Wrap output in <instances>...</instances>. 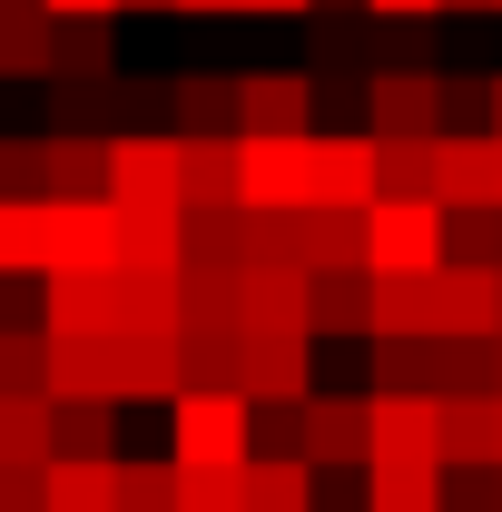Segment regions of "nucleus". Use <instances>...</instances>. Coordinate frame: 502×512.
I'll list each match as a JSON object with an SVG mask.
<instances>
[{
  "label": "nucleus",
  "mask_w": 502,
  "mask_h": 512,
  "mask_svg": "<svg viewBox=\"0 0 502 512\" xmlns=\"http://www.w3.org/2000/svg\"><path fill=\"white\" fill-rule=\"evenodd\" d=\"M178 148V207H237V138H168Z\"/></svg>",
  "instance_id": "aec40b11"
},
{
  "label": "nucleus",
  "mask_w": 502,
  "mask_h": 512,
  "mask_svg": "<svg viewBox=\"0 0 502 512\" xmlns=\"http://www.w3.org/2000/svg\"><path fill=\"white\" fill-rule=\"evenodd\" d=\"M424 345H434V335H365L375 394H424Z\"/></svg>",
  "instance_id": "e433bc0d"
},
{
  "label": "nucleus",
  "mask_w": 502,
  "mask_h": 512,
  "mask_svg": "<svg viewBox=\"0 0 502 512\" xmlns=\"http://www.w3.org/2000/svg\"><path fill=\"white\" fill-rule=\"evenodd\" d=\"M0 463L10 473L50 463V394H0Z\"/></svg>",
  "instance_id": "c756f323"
},
{
  "label": "nucleus",
  "mask_w": 502,
  "mask_h": 512,
  "mask_svg": "<svg viewBox=\"0 0 502 512\" xmlns=\"http://www.w3.org/2000/svg\"><path fill=\"white\" fill-rule=\"evenodd\" d=\"M178 394V345L168 335H109V404H168Z\"/></svg>",
  "instance_id": "4468645a"
},
{
  "label": "nucleus",
  "mask_w": 502,
  "mask_h": 512,
  "mask_svg": "<svg viewBox=\"0 0 502 512\" xmlns=\"http://www.w3.org/2000/svg\"><path fill=\"white\" fill-rule=\"evenodd\" d=\"M443 266H502V207H443Z\"/></svg>",
  "instance_id": "72a5a7b5"
},
{
  "label": "nucleus",
  "mask_w": 502,
  "mask_h": 512,
  "mask_svg": "<svg viewBox=\"0 0 502 512\" xmlns=\"http://www.w3.org/2000/svg\"><path fill=\"white\" fill-rule=\"evenodd\" d=\"M434 207H502V148L493 138H434Z\"/></svg>",
  "instance_id": "ddd939ff"
},
{
  "label": "nucleus",
  "mask_w": 502,
  "mask_h": 512,
  "mask_svg": "<svg viewBox=\"0 0 502 512\" xmlns=\"http://www.w3.org/2000/svg\"><path fill=\"white\" fill-rule=\"evenodd\" d=\"M365 335H434V266L424 276H365Z\"/></svg>",
  "instance_id": "412c9836"
},
{
  "label": "nucleus",
  "mask_w": 502,
  "mask_h": 512,
  "mask_svg": "<svg viewBox=\"0 0 502 512\" xmlns=\"http://www.w3.org/2000/svg\"><path fill=\"white\" fill-rule=\"evenodd\" d=\"M109 512H178V463H168V453H158V463L128 453L119 473H109Z\"/></svg>",
  "instance_id": "2f4dec72"
},
{
  "label": "nucleus",
  "mask_w": 502,
  "mask_h": 512,
  "mask_svg": "<svg viewBox=\"0 0 502 512\" xmlns=\"http://www.w3.org/2000/svg\"><path fill=\"white\" fill-rule=\"evenodd\" d=\"M178 335H237V276L178 266Z\"/></svg>",
  "instance_id": "c85d7f7f"
},
{
  "label": "nucleus",
  "mask_w": 502,
  "mask_h": 512,
  "mask_svg": "<svg viewBox=\"0 0 502 512\" xmlns=\"http://www.w3.org/2000/svg\"><path fill=\"white\" fill-rule=\"evenodd\" d=\"M237 335H306V266H237Z\"/></svg>",
  "instance_id": "1a4fd4ad"
},
{
  "label": "nucleus",
  "mask_w": 502,
  "mask_h": 512,
  "mask_svg": "<svg viewBox=\"0 0 502 512\" xmlns=\"http://www.w3.org/2000/svg\"><path fill=\"white\" fill-rule=\"evenodd\" d=\"M119 10H168V0H119Z\"/></svg>",
  "instance_id": "603ef678"
},
{
  "label": "nucleus",
  "mask_w": 502,
  "mask_h": 512,
  "mask_svg": "<svg viewBox=\"0 0 502 512\" xmlns=\"http://www.w3.org/2000/svg\"><path fill=\"white\" fill-rule=\"evenodd\" d=\"M434 69H375L365 89H355V109H365V138H434Z\"/></svg>",
  "instance_id": "39448f33"
},
{
  "label": "nucleus",
  "mask_w": 502,
  "mask_h": 512,
  "mask_svg": "<svg viewBox=\"0 0 502 512\" xmlns=\"http://www.w3.org/2000/svg\"><path fill=\"white\" fill-rule=\"evenodd\" d=\"M306 335H365V266L306 276Z\"/></svg>",
  "instance_id": "7c9ffc66"
},
{
  "label": "nucleus",
  "mask_w": 502,
  "mask_h": 512,
  "mask_svg": "<svg viewBox=\"0 0 502 512\" xmlns=\"http://www.w3.org/2000/svg\"><path fill=\"white\" fill-rule=\"evenodd\" d=\"M178 266L237 276L247 266V207H178Z\"/></svg>",
  "instance_id": "dca6fc26"
},
{
  "label": "nucleus",
  "mask_w": 502,
  "mask_h": 512,
  "mask_svg": "<svg viewBox=\"0 0 502 512\" xmlns=\"http://www.w3.org/2000/svg\"><path fill=\"white\" fill-rule=\"evenodd\" d=\"M237 503L247 512H315V473L296 453H247L237 463Z\"/></svg>",
  "instance_id": "5701e85b"
},
{
  "label": "nucleus",
  "mask_w": 502,
  "mask_h": 512,
  "mask_svg": "<svg viewBox=\"0 0 502 512\" xmlns=\"http://www.w3.org/2000/svg\"><path fill=\"white\" fill-rule=\"evenodd\" d=\"M306 128H315L306 69H256V79H237V138H306Z\"/></svg>",
  "instance_id": "423d86ee"
},
{
  "label": "nucleus",
  "mask_w": 502,
  "mask_h": 512,
  "mask_svg": "<svg viewBox=\"0 0 502 512\" xmlns=\"http://www.w3.org/2000/svg\"><path fill=\"white\" fill-rule=\"evenodd\" d=\"M296 188H306V207H365V128H306V148H296Z\"/></svg>",
  "instance_id": "7ed1b4c3"
},
{
  "label": "nucleus",
  "mask_w": 502,
  "mask_h": 512,
  "mask_svg": "<svg viewBox=\"0 0 502 512\" xmlns=\"http://www.w3.org/2000/svg\"><path fill=\"white\" fill-rule=\"evenodd\" d=\"M119 463H40V512H109Z\"/></svg>",
  "instance_id": "f704fd0d"
},
{
  "label": "nucleus",
  "mask_w": 502,
  "mask_h": 512,
  "mask_svg": "<svg viewBox=\"0 0 502 512\" xmlns=\"http://www.w3.org/2000/svg\"><path fill=\"white\" fill-rule=\"evenodd\" d=\"M315 335H237V404H306Z\"/></svg>",
  "instance_id": "f03ea898"
},
{
  "label": "nucleus",
  "mask_w": 502,
  "mask_h": 512,
  "mask_svg": "<svg viewBox=\"0 0 502 512\" xmlns=\"http://www.w3.org/2000/svg\"><path fill=\"white\" fill-rule=\"evenodd\" d=\"M365 10H375V20H434L443 0H365Z\"/></svg>",
  "instance_id": "a18cd8bd"
},
{
  "label": "nucleus",
  "mask_w": 502,
  "mask_h": 512,
  "mask_svg": "<svg viewBox=\"0 0 502 512\" xmlns=\"http://www.w3.org/2000/svg\"><path fill=\"white\" fill-rule=\"evenodd\" d=\"M178 512H247L237 473H178Z\"/></svg>",
  "instance_id": "79ce46f5"
},
{
  "label": "nucleus",
  "mask_w": 502,
  "mask_h": 512,
  "mask_svg": "<svg viewBox=\"0 0 502 512\" xmlns=\"http://www.w3.org/2000/svg\"><path fill=\"white\" fill-rule=\"evenodd\" d=\"M0 512H40V473H10L0 463Z\"/></svg>",
  "instance_id": "c03bdc74"
},
{
  "label": "nucleus",
  "mask_w": 502,
  "mask_h": 512,
  "mask_svg": "<svg viewBox=\"0 0 502 512\" xmlns=\"http://www.w3.org/2000/svg\"><path fill=\"white\" fill-rule=\"evenodd\" d=\"M40 335H119L109 276H40Z\"/></svg>",
  "instance_id": "a211bd4d"
},
{
  "label": "nucleus",
  "mask_w": 502,
  "mask_h": 512,
  "mask_svg": "<svg viewBox=\"0 0 502 512\" xmlns=\"http://www.w3.org/2000/svg\"><path fill=\"white\" fill-rule=\"evenodd\" d=\"M247 453H296V404H247Z\"/></svg>",
  "instance_id": "a19ab883"
},
{
  "label": "nucleus",
  "mask_w": 502,
  "mask_h": 512,
  "mask_svg": "<svg viewBox=\"0 0 502 512\" xmlns=\"http://www.w3.org/2000/svg\"><path fill=\"white\" fill-rule=\"evenodd\" d=\"M109 69H119L109 20H50V79H109Z\"/></svg>",
  "instance_id": "cd10ccee"
},
{
  "label": "nucleus",
  "mask_w": 502,
  "mask_h": 512,
  "mask_svg": "<svg viewBox=\"0 0 502 512\" xmlns=\"http://www.w3.org/2000/svg\"><path fill=\"white\" fill-rule=\"evenodd\" d=\"M138 197L178 207V148H168V138L119 128V138H109V207H138Z\"/></svg>",
  "instance_id": "f8f14e48"
},
{
  "label": "nucleus",
  "mask_w": 502,
  "mask_h": 512,
  "mask_svg": "<svg viewBox=\"0 0 502 512\" xmlns=\"http://www.w3.org/2000/svg\"><path fill=\"white\" fill-rule=\"evenodd\" d=\"M50 197H109V138H40Z\"/></svg>",
  "instance_id": "a878e982"
},
{
  "label": "nucleus",
  "mask_w": 502,
  "mask_h": 512,
  "mask_svg": "<svg viewBox=\"0 0 502 512\" xmlns=\"http://www.w3.org/2000/svg\"><path fill=\"white\" fill-rule=\"evenodd\" d=\"M0 10H40V0H0Z\"/></svg>",
  "instance_id": "864d4df0"
},
{
  "label": "nucleus",
  "mask_w": 502,
  "mask_h": 512,
  "mask_svg": "<svg viewBox=\"0 0 502 512\" xmlns=\"http://www.w3.org/2000/svg\"><path fill=\"white\" fill-rule=\"evenodd\" d=\"M50 138H119V69L109 79H50Z\"/></svg>",
  "instance_id": "6ab92c4d"
},
{
  "label": "nucleus",
  "mask_w": 502,
  "mask_h": 512,
  "mask_svg": "<svg viewBox=\"0 0 502 512\" xmlns=\"http://www.w3.org/2000/svg\"><path fill=\"white\" fill-rule=\"evenodd\" d=\"M168 10H237V0H168Z\"/></svg>",
  "instance_id": "de8ad7c7"
},
{
  "label": "nucleus",
  "mask_w": 502,
  "mask_h": 512,
  "mask_svg": "<svg viewBox=\"0 0 502 512\" xmlns=\"http://www.w3.org/2000/svg\"><path fill=\"white\" fill-rule=\"evenodd\" d=\"M296 463H306V473L365 463V394H306V404H296Z\"/></svg>",
  "instance_id": "20e7f679"
},
{
  "label": "nucleus",
  "mask_w": 502,
  "mask_h": 512,
  "mask_svg": "<svg viewBox=\"0 0 502 512\" xmlns=\"http://www.w3.org/2000/svg\"><path fill=\"white\" fill-rule=\"evenodd\" d=\"M0 394H40V325H0Z\"/></svg>",
  "instance_id": "ea45409f"
},
{
  "label": "nucleus",
  "mask_w": 502,
  "mask_h": 512,
  "mask_svg": "<svg viewBox=\"0 0 502 512\" xmlns=\"http://www.w3.org/2000/svg\"><path fill=\"white\" fill-rule=\"evenodd\" d=\"M50 463H119V404H50Z\"/></svg>",
  "instance_id": "b1692460"
},
{
  "label": "nucleus",
  "mask_w": 502,
  "mask_h": 512,
  "mask_svg": "<svg viewBox=\"0 0 502 512\" xmlns=\"http://www.w3.org/2000/svg\"><path fill=\"white\" fill-rule=\"evenodd\" d=\"M493 148H502V79H493Z\"/></svg>",
  "instance_id": "09e8293b"
},
{
  "label": "nucleus",
  "mask_w": 502,
  "mask_h": 512,
  "mask_svg": "<svg viewBox=\"0 0 502 512\" xmlns=\"http://www.w3.org/2000/svg\"><path fill=\"white\" fill-rule=\"evenodd\" d=\"M0 276H40V207L0 197Z\"/></svg>",
  "instance_id": "4c0bfd02"
},
{
  "label": "nucleus",
  "mask_w": 502,
  "mask_h": 512,
  "mask_svg": "<svg viewBox=\"0 0 502 512\" xmlns=\"http://www.w3.org/2000/svg\"><path fill=\"white\" fill-rule=\"evenodd\" d=\"M119 335H178V266H109Z\"/></svg>",
  "instance_id": "2eb2a0df"
},
{
  "label": "nucleus",
  "mask_w": 502,
  "mask_h": 512,
  "mask_svg": "<svg viewBox=\"0 0 502 512\" xmlns=\"http://www.w3.org/2000/svg\"><path fill=\"white\" fill-rule=\"evenodd\" d=\"M0 79H50V10H0Z\"/></svg>",
  "instance_id": "c9c22d12"
},
{
  "label": "nucleus",
  "mask_w": 502,
  "mask_h": 512,
  "mask_svg": "<svg viewBox=\"0 0 502 512\" xmlns=\"http://www.w3.org/2000/svg\"><path fill=\"white\" fill-rule=\"evenodd\" d=\"M424 394H434V404H453V394H493V345L434 335V345H424Z\"/></svg>",
  "instance_id": "393cba45"
},
{
  "label": "nucleus",
  "mask_w": 502,
  "mask_h": 512,
  "mask_svg": "<svg viewBox=\"0 0 502 512\" xmlns=\"http://www.w3.org/2000/svg\"><path fill=\"white\" fill-rule=\"evenodd\" d=\"M493 463H502L493 394H453V404H434V473H493Z\"/></svg>",
  "instance_id": "6e6552de"
},
{
  "label": "nucleus",
  "mask_w": 502,
  "mask_h": 512,
  "mask_svg": "<svg viewBox=\"0 0 502 512\" xmlns=\"http://www.w3.org/2000/svg\"><path fill=\"white\" fill-rule=\"evenodd\" d=\"M0 197L10 207H40L50 178H40V138H0Z\"/></svg>",
  "instance_id": "58836bf2"
},
{
  "label": "nucleus",
  "mask_w": 502,
  "mask_h": 512,
  "mask_svg": "<svg viewBox=\"0 0 502 512\" xmlns=\"http://www.w3.org/2000/svg\"><path fill=\"white\" fill-rule=\"evenodd\" d=\"M384 69H434L424 40H414V20H384Z\"/></svg>",
  "instance_id": "37998d69"
},
{
  "label": "nucleus",
  "mask_w": 502,
  "mask_h": 512,
  "mask_svg": "<svg viewBox=\"0 0 502 512\" xmlns=\"http://www.w3.org/2000/svg\"><path fill=\"white\" fill-rule=\"evenodd\" d=\"M493 424H502V394H493ZM493 473H502V463H493Z\"/></svg>",
  "instance_id": "5fc2aeb1"
},
{
  "label": "nucleus",
  "mask_w": 502,
  "mask_h": 512,
  "mask_svg": "<svg viewBox=\"0 0 502 512\" xmlns=\"http://www.w3.org/2000/svg\"><path fill=\"white\" fill-rule=\"evenodd\" d=\"M168 463L178 473H237L247 463V404L237 394H168Z\"/></svg>",
  "instance_id": "f257e3e1"
},
{
  "label": "nucleus",
  "mask_w": 502,
  "mask_h": 512,
  "mask_svg": "<svg viewBox=\"0 0 502 512\" xmlns=\"http://www.w3.org/2000/svg\"><path fill=\"white\" fill-rule=\"evenodd\" d=\"M286 256H296L306 276H345V266H355V217H345V207H296V217H286Z\"/></svg>",
  "instance_id": "4be33fe9"
},
{
  "label": "nucleus",
  "mask_w": 502,
  "mask_h": 512,
  "mask_svg": "<svg viewBox=\"0 0 502 512\" xmlns=\"http://www.w3.org/2000/svg\"><path fill=\"white\" fill-rule=\"evenodd\" d=\"M168 138H237V79H217V69L168 79Z\"/></svg>",
  "instance_id": "f3484780"
},
{
  "label": "nucleus",
  "mask_w": 502,
  "mask_h": 512,
  "mask_svg": "<svg viewBox=\"0 0 502 512\" xmlns=\"http://www.w3.org/2000/svg\"><path fill=\"white\" fill-rule=\"evenodd\" d=\"M493 394H502V335H493Z\"/></svg>",
  "instance_id": "8fccbe9b"
},
{
  "label": "nucleus",
  "mask_w": 502,
  "mask_h": 512,
  "mask_svg": "<svg viewBox=\"0 0 502 512\" xmlns=\"http://www.w3.org/2000/svg\"><path fill=\"white\" fill-rule=\"evenodd\" d=\"M443 10H493V0H443Z\"/></svg>",
  "instance_id": "3c124183"
},
{
  "label": "nucleus",
  "mask_w": 502,
  "mask_h": 512,
  "mask_svg": "<svg viewBox=\"0 0 502 512\" xmlns=\"http://www.w3.org/2000/svg\"><path fill=\"white\" fill-rule=\"evenodd\" d=\"M493 10H502V0H493Z\"/></svg>",
  "instance_id": "4d7b16f0"
},
{
  "label": "nucleus",
  "mask_w": 502,
  "mask_h": 512,
  "mask_svg": "<svg viewBox=\"0 0 502 512\" xmlns=\"http://www.w3.org/2000/svg\"><path fill=\"white\" fill-rule=\"evenodd\" d=\"M434 335H502V266H434Z\"/></svg>",
  "instance_id": "0eeeda50"
},
{
  "label": "nucleus",
  "mask_w": 502,
  "mask_h": 512,
  "mask_svg": "<svg viewBox=\"0 0 502 512\" xmlns=\"http://www.w3.org/2000/svg\"><path fill=\"white\" fill-rule=\"evenodd\" d=\"M237 10H276V20H286V10H315V0H237Z\"/></svg>",
  "instance_id": "49530a36"
},
{
  "label": "nucleus",
  "mask_w": 502,
  "mask_h": 512,
  "mask_svg": "<svg viewBox=\"0 0 502 512\" xmlns=\"http://www.w3.org/2000/svg\"><path fill=\"white\" fill-rule=\"evenodd\" d=\"M109 227H119V266H178V207L138 197V207H109Z\"/></svg>",
  "instance_id": "bb28decb"
},
{
  "label": "nucleus",
  "mask_w": 502,
  "mask_h": 512,
  "mask_svg": "<svg viewBox=\"0 0 502 512\" xmlns=\"http://www.w3.org/2000/svg\"><path fill=\"white\" fill-rule=\"evenodd\" d=\"M365 463H434V394H365Z\"/></svg>",
  "instance_id": "9d476101"
},
{
  "label": "nucleus",
  "mask_w": 502,
  "mask_h": 512,
  "mask_svg": "<svg viewBox=\"0 0 502 512\" xmlns=\"http://www.w3.org/2000/svg\"><path fill=\"white\" fill-rule=\"evenodd\" d=\"M365 473V512H434V463H355Z\"/></svg>",
  "instance_id": "473e14b6"
},
{
  "label": "nucleus",
  "mask_w": 502,
  "mask_h": 512,
  "mask_svg": "<svg viewBox=\"0 0 502 512\" xmlns=\"http://www.w3.org/2000/svg\"><path fill=\"white\" fill-rule=\"evenodd\" d=\"M296 148H306V138H237V207H247V217L306 207V188H296Z\"/></svg>",
  "instance_id": "9b49d317"
},
{
  "label": "nucleus",
  "mask_w": 502,
  "mask_h": 512,
  "mask_svg": "<svg viewBox=\"0 0 502 512\" xmlns=\"http://www.w3.org/2000/svg\"><path fill=\"white\" fill-rule=\"evenodd\" d=\"M493 512H502V473H493Z\"/></svg>",
  "instance_id": "6e6d98bb"
}]
</instances>
